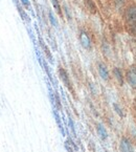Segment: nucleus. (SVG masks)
<instances>
[{
	"instance_id": "1",
	"label": "nucleus",
	"mask_w": 136,
	"mask_h": 152,
	"mask_svg": "<svg viewBox=\"0 0 136 152\" xmlns=\"http://www.w3.org/2000/svg\"><path fill=\"white\" fill-rule=\"evenodd\" d=\"M59 76H60V79L62 80V82L64 83V85L66 86L70 91L73 92V88H72V84H71V81H70V78H69V76H68V74H67V72L63 68V67H60V68H59Z\"/></svg>"
},
{
	"instance_id": "2",
	"label": "nucleus",
	"mask_w": 136,
	"mask_h": 152,
	"mask_svg": "<svg viewBox=\"0 0 136 152\" xmlns=\"http://www.w3.org/2000/svg\"><path fill=\"white\" fill-rule=\"evenodd\" d=\"M80 42L85 49H87V50L91 49V40H90V37L88 36V34L86 31H82L80 33Z\"/></svg>"
},
{
	"instance_id": "3",
	"label": "nucleus",
	"mask_w": 136,
	"mask_h": 152,
	"mask_svg": "<svg viewBox=\"0 0 136 152\" xmlns=\"http://www.w3.org/2000/svg\"><path fill=\"white\" fill-rule=\"evenodd\" d=\"M126 78H127V82L129 83V85L133 88H136V68H130L127 72L126 75Z\"/></svg>"
},
{
	"instance_id": "4",
	"label": "nucleus",
	"mask_w": 136,
	"mask_h": 152,
	"mask_svg": "<svg viewBox=\"0 0 136 152\" xmlns=\"http://www.w3.org/2000/svg\"><path fill=\"white\" fill-rule=\"evenodd\" d=\"M97 70L100 77L103 79L104 81H108L109 80V72H108V68L104 63H98L97 65Z\"/></svg>"
},
{
	"instance_id": "5",
	"label": "nucleus",
	"mask_w": 136,
	"mask_h": 152,
	"mask_svg": "<svg viewBox=\"0 0 136 152\" xmlns=\"http://www.w3.org/2000/svg\"><path fill=\"white\" fill-rule=\"evenodd\" d=\"M132 145L130 144V142L127 139H121V144H119V152H132Z\"/></svg>"
},
{
	"instance_id": "6",
	"label": "nucleus",
	"mask_w": 136,
	"mask_h": 152,
	"mask_svg": "<svg viewBox=\"0 0 136 152\" xmlns=\"http://www.w3.org/2000/svg\"><path fill=\"white\" fill-rule=\"evenodd\" d=\"M126 16H127V19L129 20V22H131V23L136 22V7L135 5H132V7H130L129 9L127 10Z\"/></svg>"
},
{
	"instance_id": "7",
	"label": "nucleus",
	"mask_w": 136,
	"mask_h": 152,
	"mask_svg": "<svg viewBox=\"0 0 136 152\" xmlns=\"http://www.w3.org/2000/svg\"><path fill=\"white\" fill-rule=\"evenodd\" d=\"M84 1V4L85 7H87V10L92 14H95L96 13V7H95V3L93 2V0H83Z\"/></svg>"
},
{
	"instance_id": "8",
	"label": "nucleus",
	"mask_w": 136,
	"mask_h": 152,
	"mask_svg": "<svg viewBox=\"0 0 136 152\" xmlns=\"http://www.w3.org/2000/svg\"><path fill=\"white\" fill-rule=\"evenodd\" d=\"M96 130H97V133H98V135L100 137V139H102V140L107 139V137H108L107 131H106V128L104 127L102 124H97V125H96Z\"/></svg>"
},
{
	"instance_id": "9",
	"label": "nucleus",
	"mask_w": 136,
	"mask_h": 152,
	"mask_svg": "<svg viewBox=\"0 0 136 152\" xmlns=\"http://www.w3.org/2000/svg\"><path fill=\"white\" fill-rule=\"evenodd\" d=\"M113 75H114V77H115L116 80L118 81V83H119L121 85H123L124 79H123V74H121V69L117 68V67H115V68L113 69Z\"/></svg>"
},
{
	"instance_id": "10",
	"label": "nucleus",
	"mask_w": 136,
	"mask_h": 152,
	"mask_svg": "<svg viewBox=\"0 0 136 152\" xmlns=\"http://www.w3.org/2000/svg\"><path fill=\"white\" fill-rule=\"evenodd\" d=\"M52 5H54L55 10L57 11V13H58L60 16H62V11H61V7H60V3H59V0H52Z\"/></svg>"
},
{
	"instance_id": "11",
	"label": "nucleus",
	"mask_w": 136,
	"mask_h": 152,
	"mask_svg": "<svg viewBox=\"0 0 136 152\" xmlns=\"http://www.w3.org/2000/svg\"><path fill=\"white\" fill-rule=\"evenodd\" d=\"M48 16H49V20H50L52 24L54 25V26H58V22H57V19L55 18V16H54V14H52V12L49 11Z\"/></svg>"
},
{
	"instance_id": "12",
	"label": "nucleus",
	"mask_w": 136,
	"mask_h": 152,
	"mask_svg": "<svg viewBox=\"0 0 136 152\" xmlns=\"http://www.w3.org/2000/svg\"><path fill=\"white\" fill-rule=\"evenodd\" d=\"M42 47H43V49H44V53L46 54V56L48 57L49 61H52V54H50V52H49V49L47 48V47L45 46V45L43 44V43H42Z\"/></svg>"
},
{
	"instance_id": "13",
	"label": "nucleus",
	"mask_w": 136,
	"mask_h": 152,
	"mask_svg": "<svg viewBox=\"0 0 136 152\" xmlns=\"http://www.w3.org/2000/svg\"><path fill=\"white\" fill-rule=\"evenodd\" d=\"M55 101H56V104H57V107H58V109H61V101H60V98H59V96L57 94V92L55 94Z\"/></svg>"
},
{
	"instance_id": "14",
	"label": "nucleus",
	"mask_w": 136,
	"mask_h": 152,
	"mask_svg": "<svg viewBox=\"0 0 136 152\" xmlns=\"http://www.w3.org/2000/svg\"><path fill=\"white\" fill-rule=\"evenodd\" d=\"M113 108H114V110H115L116 113H118V115H119V116H123V112L121 111V108L118 107L117 104H113Z\"/></svg>"
},
{
	"instance_id": "15",
	"label": "nucleus",
	"mask_w": 136,
	"mask_h": 152,
	"mask_svg": "<svg viewBox=\"0 0 136 152\" xmlns=\"http://www.w3.org/2000/svg\"><path fill=\"white\" fill-rule=\"evenodd\" d=\"M65 13L67 14V18H68V20H71V16H70L69 10H68V7H65Z\"/></svg>"
},
{
	"instance_id": "16",
	"label": "nucleus",
	"mask_w": 136,
	"mask_h": 152,
	"mask_svg": "<svg viewBox=\"0 0 136 152\" xmlns=\"http://www.w3.org/2000/svg\"><path fill=\"white\" fill-rule=\"evenodd\" d=\"M20 1H21V2H22L24 5H26V7H28V4H29V1H28V0H20Z\"/></svg>"
}]
</instances>
